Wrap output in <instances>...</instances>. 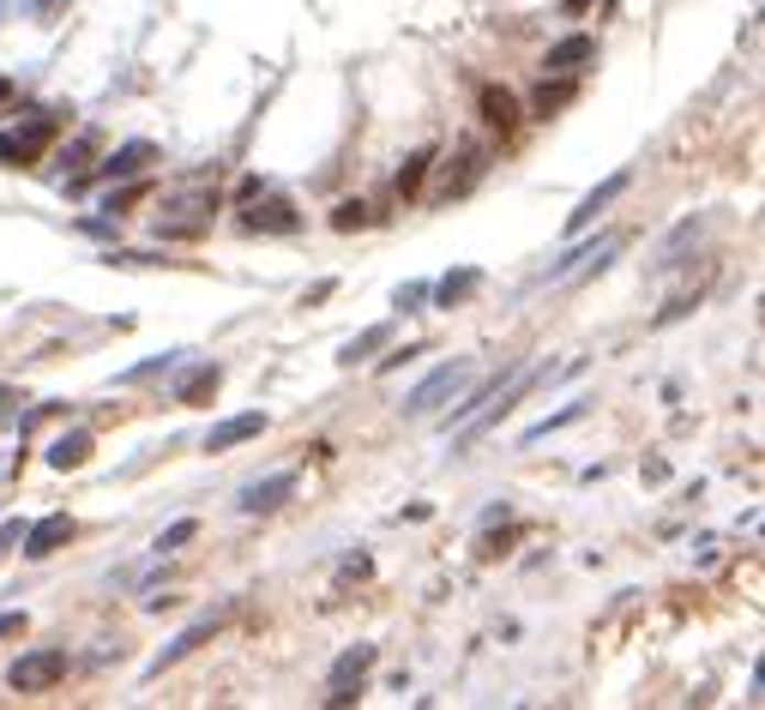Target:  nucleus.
Listing matches in <instances>:
<instances>
[{"instance_id": "nucleus-1", "label": "nucleus", "mask_w": 765, "mask_h": 710, "mask_svg": "<svg viewBox=\"0 0 765 710\" xmlns=\"http://www.w3.org/2000/svg\"><path fill=\"white\" fill-rule=\"evenodd\" d=\"M211 211H218V193H211V187H187V193H175V199H163L157 236L163 241H199L211 229Z\"/></svg>"}, {"instance_id": "nucleus-2", "label": "nucleus", "mask_w": 765, "mask_h": 710, "mask_svg": "<svg viewBox=\"0 0 765 710\" xmlns=\"http://www.w3.org/2000/svg\"><path fill=\"white\" fill-rule=\"evenodd\" d=\"M61 133V114L55 109H36L24 127H12V133H0V163L7 170H31V163H43L48 139Z\"/></svg>"}, {"instance_id": "nucleus-3", "label": "nucleus", "mask_w": 765, "mask_h": 710, "mask_svg": "<svg viewBox=\"0 0 765 710\" xmlns=\"http://www.w3.org/2000/svg\"><path fill=\"white\" fill-rule=\"evenodd\" d=\"M151 163H157V145L151 139H127L121 151H109L97 170H85L79 181H67V187H97V181H133V175H145Z\"/></svg>"}, {"instance_id": "nucleus-4", "label": "nucleus", "mask_w": 765, "mask_h": 710, "mask_svg": "<svg viewBox=\"0 0 765 710\" xmlns=\"http://www.w3.org/2000/svg\"><path fill=\"white\" fill-rule=\"evenodd\" d=\"M241 229H253V236H296L302 229V211L284 199V193H248V217H241Z\"/></svg>"}, {"instance_id": "nucleus-5", "label": "nucleus", "mask_w": 765, "mask_h": 710, "mask_svg": "<svg viewBox=\"0 0 765 710\" xmlns=\"http://www.w3.org/2000/svg\"><path fill=\"white\" fill-rule=\"evenodd\" d=\"M368 668H374V644H356V651H343L338 663H331L326 704H331V710H343V704H356V699H362V680H368Z\"/></svg>"}, {"instance_id": "nucleus-6", "label": "nucleus", "mask_w": 765, "mask_h": 710, "mask_svg": "<svg viewBox=\"0 0 765 710\" xmlns=\"http://www.w3.org/2000/svg\"><path fill=\"white\" fill-rule=\"evenodd\" d=\"M55 680H67V651H24L19 663L7 668L12 692H48Z\"/></svg>"}, {"instance_id": "nucleus-7", "label": "nucleus", "mask_w": 765, "mask_h": 710, "mask_svg": "<svg viewBox=\"0 0 765 710\" xmlns=\"http://www.w3.org/2000/svg\"><path fill=\"white\" fill-rule=\"evenodd\" d=\"M465 385H470V361H440V368L411 392V404H404V409H411V416H435L446 397H458Z\"/></svg>"}, {"instance_id": "nucleus-8", "label": "nucleus", "mask_w": 765, "mask_h": 710, "mask_svg": "<svg viewBox=\"0 0 765 710\" xmlns=\"http://www.w3.org/2000/svg\"><path fill=\"white\" fill-rule=\"evenodd\" d=\"M482 175H489V151H482V145H458V151H452V163L440 170L435 199H465V193L477 187Z\"/></svg>"}, {"instance_id": "nucleus-9", "label": "nucleus", "mask_w": 765, "mask_h": 710, "mask_svg": "<svg viewBox=\"0 0 765 710\" xmlns=\"http://www.w3.org/2000/svg\"><path fill=\"white\" fill-rule=\"evenodd\" d=\"M73 536H79V524H73L67 512H48V518L24 524V560H48V554H61Z\"/></svg>"}, {"instance_id": "nucleus-10", "label": "nucleus", "mask_w": 765, "mask_h": 710, "mask_svg": "<svg viewBox=\"0 0 765 710\" xmlns=\"http://www.w3.org/2000/svg\"><path fill=\"white\" fill-rule=\"evenodd\" d=\"M477 114H482V127H489L494 139H513L518 121H525V114H518V97L506 85H482L477 90Z\"/></svg>"}, {"instance_id": "nucleus-11", "label": "nucleus", "mask_w": 765, "mask_h": 710, "mask_svg": "<svg viewBox=\"0 0 765 710\" xmlns=\"http://www.w3.org/2000/svg\"><path fill=\"white\" fill-rule=\"evenodd\" d=\"M615 253H621V236H603V241H591V248H572L560 265L543 271V283H572V277H584V271H603Z\"/></svg>"}, {"instance_id": "nucleus-12", "label": "nucleus", "mask_w": 765, "mask_h": 710, "mask_svg": "<svg viewBox=\"0 0 765 710\" xmlns=\"http://www.w3.org/2000/svg\"><path fill=\"white\" fill-rule=\"evenodd\" d=\"M218 385H223V368H218V361H199V368H187L182 380H175V404L199 409V404H211V397H218Z\"/></svg>"}, {"instance_id": "nucleus-13", "label": "nucleus", "mask_w": 765, "mask_h": 710, "mask_svg": "<svg viewBox=\"0 0 765 710\" xmlns=\"http://www.w3.org/2000/svg\"><path fill=\"white\" fill-rule=\"evenodd\" d=\"M289 494H296V476L284 470V476H265V482H248V488H241V500H236V506L253 518V512H277Z\"/></svg>"}, {"instance_id": "nucleus-14", "label": "nucleus", "mask_w": 765, "mask_h": 710, "mask_svg": "<svg viewBox=\"0 0 765 710\" xmlns=\"http://www.w3.org/2000/svg\"><path fill=\"white\" fill-rule=\"evenodd\" d=\"M218 632H223V614H206V621H194V626L182 632V638L170 644V651L157 656V663H151V675H163V668H175V663H182V656H194V651H199V644H206V638H218Z\"/></svg>"}, {"instance_id": "nucleus-15", "label": "nucleus", "mask_w": 765, "mask_h": 710, "mask_svg": "<svg viewBox=\"0 0 765 710\" xmlns=\"http://www.w3.org/2000/svg\"><path fill=\"white\" fill-rule=\"evenodd\" d=\"M584 61H597V36L572 31V36H560V43L543 55V67H548V73H579Z\"/></svg>"}, {"instance_id": "nucleus-16", "label": "nucleus", "mask_w": 765, "mask_h": 710, "mask_svg": "<svg viewBox=\"0 0 765 710\" xmlns=\"http://www.w3.org/2000/svg\"><path fill=\"white\" fill-rule=\"evenodd\" d=\"M627 181H633V175L621 170V175H609V181H603V187H597V193H584V205H579V211L567 217V236H579V229H591V223H597V211H603L609 199H621V193H627Z\"/></svg>"}, {"instance_id": "nucleus-17", "label": "nucleus", "mask_w": 765, "mask_h": 710, "mask_svg": "<svg viewBox=\"0 0 765 710\" xmlns=\"http://www.w3.org/2000/svg\"><path fill=\"white\" fill-rule=\"evenodd\" d=\"M572 97H579V85H572V73H555V79H543L537 90H531V114H537V121H548V114H560Z\"/></svg>"}, {"instance_id": "nucleus-18", "label": "nucleus", "mask_w": 765, "mask_h": 710, "mask_svg": "<svg viewBox=\"0 0 765 710\" xmlns=\"http://www.w3.org/2000/svg\"><path fill=\"white\" fill-rule=\"evenodd\" d=\"M253 434H265V416H260V409H248V416H229V422H218V428H211V440H206V451H229V446L253 440Z\"/></svg>"}, {"instance_id": "nucleus-19", "label": "nucleus", "mask_w": 765, "mask_h": 710, "mask_svg": "<svg viewBox=\"0 0 765 710\" xmlns=\"http://www.w3.org/2000/svg\"><path fill=\"white\" fill-rule=\"evenodd\" d=\"M477 290H482V271L465 265V271H446V277L435 283V302H440V307H465Z\"/></svg>"}, {"instance_id": "nucleus-20", "label": "nucleus", "mask_w": 765, "mask_h": 710, "mask_svg": "<svg viewBox=\"0 0 765 710\" xmlns=\"http://www.w3.org/2000/svg\"><path fill=\"white\" fill-rule=\"evenodd\" d=\"M386 343H392V326H386V319H380V326L356 331V338L343 343V350H338V368H356V361H368L374 350H386Z\"/></svg>"}, {"instance_id": "nucleus-21", "label": "nucleus", "mask_w": 765, "mask_h": 710, "mask_svg": "<svg viewBox=\"0 0 765 710\" xmlns=\"http://www.w3.org/2000/svg\"><path fill=\"white\" fill-rule=\"evenodd\" d=\"M91 157H97V133H79L73 145H61V151H55V175H61V181H79Z\"/></svg>"}, {"instance_id": "nucleus-22", "label": "nucleus", "mask_w": 765, "mask_h": 710, "mask_svg": "<svg viewBox=\"0 0 765 710\" xmlns=\"http://www.w3.org/2000/svg\"><path fill=\"white\" fill-rule=\"evenodd\" d=\"M85 458H91V434H85V428L61 434V440L48 446V470H79Z\"/></svg>"}, {"instance_id": "nucleus-23", "label": "nucleus", "mask_w": 765, "mask_h": 710, "mask_svg": "<svg viewBox=\"0 0 765 710\" xmlns=\"http://www.w3.org/2000/svg\"><path fill=\"white\" fill-rule=\"evenodd\" d=\"M428 170H435V151H411V157H404V170H398V181H392V187H398V199H416V193H423V181H428Z\"/></svg>"}, {"instance_id": "nucleus-24", "label": "nucleus", "mask_w": 765, "mask_h": 710, "mask_svg": "<svg viewBox=\"0 0 765 710\" xmlns=\"http://www.w3.org/2000/svg\"><path fill=\"white\" fill-rule=\"evenodd\" d=\"M374 223V211H368L362 199H338L331 205V229H338V236H350V229H368Z\"/></svg>"}, {"instance_id": "nucleus-25", "label": "nucleus", "mask_w": 765, "mask_h": 710, "mask_svg": "<svg viewBox=\"0 0 765 710\" xmlns=\"http://www.w3.org/2000/svg\"><path fill=\"white\" fill-rule=\"evenodd\" d=\"M145 193H151V181H145V175L121 181V187H114V181H109V199H103V211H114V217H121L127 205H139V199H145Z\"/></svg>"}, {"instance_id": "nucleus-26", "label": "nucleus", "mask_w": 765, "mask_h": 710, "mask_svg": "<svg viewBox=\"0 0 765 710\" xmlns=\"http://www.w3.org/2000/svg\"><path fill=\"white\" fill-rule=\"evenodd\" d=\"M584 416V404H567L560 416H548V422H537V428H525V446H537V440H548V434H560V428H572V422Z\"/></svg>"}, {"instance_id": "nucleus-27", "label": "nucleus", "mask_w": 765, "mask_h": 710, "mask_svg": "<svg viewBox=\"0 0 765 710\" xmlns=\"http://www.w3.org/2000/svg\"><path fill=\"white\" fill-rule=\"evenodd\" d=\"M199 536V524L194 518H182V524H170V531L157 536V554H175V548H187V542Z\"/></svg>"}, {"instance_id": "nucleus-28", "label": "nucleus", "mask_w": 765, "mask_h": 710, "mask_svg": "<svg viewBox=\"0 0 765 710\" xmlns=\"http://www.w3.org/2000/svg\"><path fill=\"white\" fill-rule=\"evenodd\" d=\"M423 295H428V290H423V283H404V290H398V295H392V307H398V314H411V307H416V302H423Z\"/></svg>"}, {"instance_id": "nucleus-29", "label": "nucleus", "mask_w": 765, "mask_h": 710, "mask_svg": "<svg viewBox=\"0 0 765 710\" xmlns=\"http://www.w3.org/2000/svg\"><path fill=\"white\" fill-rule=\"evenodd\" d=\"M681 314H693V295H675V302L657 314V326H669V319H681Z\"/></svg>"}, {"instance_id": "nucleus-30", "label": "nucleus", "mask_w": 765, "mask_h": 710, "mask_svg": "<svg viewBox=\"0 0 765 710\" xmlns=\"http://www.w3.org/2000/svg\"><path fill=\"white\" fill-rule=\"evenodd\" d=\"M12 416H19V392H12V385H0V428H7Z\"/></svg>"}, {"instance_id": "nucleus-31", "label": "nucleus", "mask_w": 765, "mask_h": 710, "mask_svg": "<svg viewBox=\"0 0 765 710\" xmlns=\"http://www.w3.org/2000/svg\"><path fill=\"white\" fill-rule=\"evenodd\" d=\"M331 290H338V283H331V277H326V283H314V290L302 295V307H320V302H331Z\"/></svg>"}, {"instance_id": "nucleus-32", "label": "nucleus", "mask_w": 765, "mask_h": 710, "mask_svg": "<svg viewBox=\"0 0 765 710\" xmlns=\"http://www.w3.org/2000/svg\"><path fill=\"white\" fill-rule=\"evenodd\" d=\"M12 542H24V524H0V554H12Z\"/></svg>"}, {"instance_id": "nucleus-33", "label": "nucleus", "mask_w": 765, "mask_h": 710, "mask_svg": "<svg viewBox=\"0 0 765 710\" xmlns=\"http://www.w3.org/2000/svg\"><path fill=\"white\" fill-rule=\"evenodd\" d=\"M416 356H423V350H392L386 361H380V373H392V368H404V361H416Z\"/></svg>"}, {"instance_id": "nucleus-34", "label": "nucleus", "mask_w": 765, "mask_h": 710, "mask_svg": "<svg viewBox=\"0 0 765 710\" xmlns=\"http://www.w3.org/2000/svg\"><path fill=\"white\" fill-rule=\"evenodd\" d=\"M343 578H368V554H350V560H343Z\"/></svg>"}, {"instance_id": "nucleus-35", "label": "nucleus", "mask_w": 765, "mask_h": 710, "mask_svg": "<svg viewBox=\"0 0 765 710\" xmlns=\"http://www.w3.org/2000/svg\"><path fill=\"white\" fill-rule=\"evenodd\" d=\"M12 632H24V614H0V638H12Z\"/></svg>"}, {"instance_id": "nucleus-36", "label": "nucleus", "mask_w": 765, "mask_h": 710, "mask_svg": "<svg viewBox=\"0 0 765 710\" xmlns=\"http://www.w3.org/2000/svg\"><path fill=\"white\" fill-rule=\"evenodd\" d=\"M7 102H12V79H0V109H7Z\"/></svg>"}, {"instance_id": "nucleus-37", "label": "nucleus", "mask_w": 765, "mask_h": 710, "mask_svg": "<svg viewBox=\"0 0 765 710\" xmlns=\"http://www.w3.org/2000/svg\"><path fill=\"white\" fill-rule=\"evenodd\" d=\"M560 7H567V12H584V7H591V0H560Z\"/></svg>"}]
</instances>
